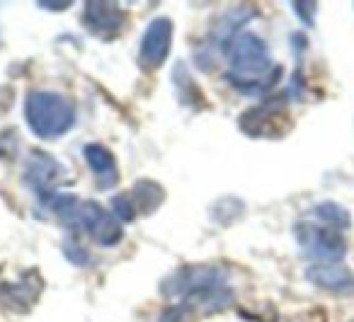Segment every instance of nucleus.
Returning a JSON list of instances; mask_svg holds the SVG:
<instances>
[{
  "mask_svg": "<svg viewBox=\"0 0 354 322\" xmlns=\"http://www.w3.org/2000/svg\"><path fill=\"white\" fill-rule=\"evenodd\" d=\"M124 10L112 3H88L85 6V27H88L93 35H117L124 27Z\"/></svg>",
  "mask_w": 354,
  "mask_h": 322,
  "instance_id": "obj_8",
  "label": "nucleus"
},
{
  "mask_svg": "<svg viewBox=\"0 0 354 322\" xmlns=\"http://www.w3.org/2000/svg\"><path fill=\"white\" fill-rule=\"evenodd\" d=\"M112 214L117 220H122V223H129V220H133V216H136V204H133L131 194H119L112 199Z\"/></svg>",
  "mask_w": 354,
  "mask_h": 322,
  "instance_id": "obj_14",
  "label": "nucleus"
},
{
  "mask_svg": "<svg viewBox=\"0 0 354 322\" xmlns=\"http://www.w3.org/2000/svg\"><path fill=\"white\" fill-rule=\"evenodd\" d=\"M296 240L301 245V252L306 257L315 259L318 264L339 262L347 252L344 238L330 225H315V223H299L296 225Z\"/></svg>",
  "mask_w": 354,
  "mask_h": 322,
  "instance_id": "obj_4",
  "label": "nucleus"
},
{
  "mask_svg": "<svg viewBox=\"0 0 354 322\" xmlns=\"http://www.w3.org/2000/svg\"><path fill=\"white\" fill-rule=\"evenodd\" d=\"M39 293V286H35V283H10V286H6L3 291H0V296H3V301H6L8 307H20L17 303H25V310L32 305V301H35V296Z\"/></svg>",
  "mask_w": 354,
  "mask_h": 322,
  "instance_id": "obj_12",
  "label": "nucleus"
},
{
  "mask_svg": "<svg viewBox=\"0 0 354 322\" xmlns=\"http://www.w3.org/2000/svg\"><path fill=\"white\" fill-rule=\"evenodd\" d=\"M172 44V22L167 17H156L146 27V35L138 49V64L143 70H156L165 64Z\"/></svg>",
  "mask_w": 354,
  "mask_h": 322,
  "instance_id": "obj_6",
  "label": "nucleus"
},
{
  "mask_svg": "<svg viewBox=\"0 0 354 322\" xmlns=\"http://www.w3.org/2000/svg\"><path fill=\"white\" fill-rule=\"evenodd\" d=\"M25 119L37 136L51 141L71 131L75 124V107L59 93L35 90L25 100Z\"/></svg>",
  "mask_w": 354,
  "mask_h": 322,
  "instance_id": "obj_3",
  "label": "nucleus"
},
{
  "mask_svg": "<svg viewBox=\"0 0 354 322\" xmlns=\"http://www.w3.org/2000/svg\"><path fill=\"white\" fill-rule=\"evenodd\" d=\"M313 214L318 216L323 223H328L330 228H349V214L342 209L339 204H333V201H325V204H318L313 209Z\"/></svg>",
  "mask_w": 354,
  "mask_h": 322,
  "instance_id": "obj_13",
  "label": "nucleus"
},
{
  "mask_svg": "<svg viewBox=\"0 0 354 322\" xmlns=\"http://www.w3.org/2000/svg\"><path fill=\"white\" fill-rule=\"evenodd\" d=\"M71 3H39V8H51V10H64Z\"/></svg>",
  "mask_w": 354,
  "mask_h": 322,
  "instance_id": "obj_16",
  "label": "nucleus"
},
{
  "mask_svg": "<svg viewBox=\"0 0 354 322\" xmlns=\"http://www.w3.org/2000/svg\"><path fill=\"white\" fill-rule=\"evenodd\" d=\"M64 252H66V257H68L71 262L80 264V267H83V264L88 262V252H85L83 247H78V245L73 247V243H66L64 245Z\"/></svg>",
  "mask_w": 354,
  "mask_h": 322,
  "instance_id": "obj_15",
  "label": "nucleus"
},
{
  "mask_svg": "<svg viewBox=\"0 0 354 322\" xmlns=\"http://www.w3.org/2000/svg\"><path fill=\"white\" fill-rule=\"evenodd\" d=\"M25 180L46 201L54 196V187H59V182L64 180V165L56 158H51L49 153L35 151L27 158Z\"/></svg>",
  "mask_w": 354,
  "mask_h": 322,
  "instance_id": "obj_7",
  "label": "nucleus"
},
{
  "mask_svg": "<svg viewBox=\"0 0 354 322\" xmlns=\"http://www.w3.org/2000/svg\"><path fill=\"white\" fill-rule=\"evenodd\" d=\"M306 276L320 288H328L335 293H352L354 291V274L344 264L330 262V264H313L308 267Z\"/></svg>",
  "mask_w": 354,
  "mask_h": 322,
  "instance_id": "obj_9",
  "label": "nucleus"
},
{
  "mask_svg": "<svg viewBox=\"0 0 354 322\" xmlns=\"http://www.w3.org/2000/svg\"><path fill=\"white\" fill-rule=\"evenodd\" d=\"M228 83L245 95L270 90L281 75V68L272 64L267 44L252 32H243L228 44Z\"/></svg>",
  "mask_w": 354,
  "mask_h": 322,
  "instance_id": "obj_2",
  "label": "nucleus"
},
{
  "mask_svg": "<svg viewBox=\"0 0 354 322\" xmlns=\"http://www.w3.org/2000/svg\"><path fill=\"white\" fill-rule=\"evenodd\" d=\"M85 160H88L90 170L100 180L102 189H107L112 182H117V162H114V155L104 146H100V143L85 146Z\"/></svg>",
  "mask_w": 354,
  "mask_h": 322,
  "instance_id": "obj_10",
  "label": "nucleus"
},
{
  "mask_svg": "<svg viewBox=\"0 0 354 322\" xmlns=\"http://www.w3.org/2000/svg\"><path fill=\"white\" fill-rule=\"evenodd\" d=\"M160 291L167 298H177L185 312H216L226 307L233 298L231 286L226 283V274L212 264L177 269L172 276L162 281Z\"/></svg>",
  "mask_w": 354,
  "mask_h": 322,
  "instance_id": "obj_1",
  "label": "nucleus"
},
{
  "mask_svg": "<svg viewBox=\"0 0 354 322\" xmlns=\"http://www.w3.org/2000/svg\"><path fill=\"white\" fill-rule=\"evenodd\" d=\"M131 199H133V204H136V206H141L143 214H151V211H156L158 206L162 204V199H165V191H162L160 184H156V182L141 180L136 187H133Z\"/></svg>",
  "mask_w": 354,
  "mask_h": 322,
  "instance_id": "obj_11",
  "label": "nucleus"
},
{
  "mask_svg": "<svg viewBox=\"0 0 354 322\" xmlns=\"http://www.w3.org/2000/svg\"><path fill=\"white\" fill-rule=\"evenodd\" d=\"M71 228H83L100 247H112L122 240L124 230L119 225V220L114 218V214L104 211L100 204L95 201H80L78 209H75L73 218H71Z\"/></svg>",
  "mask_w": 354,
  "mask_h": 322,
  "instance_id": "obj_5",
  "label": "nucleus"
}]
</instances>
